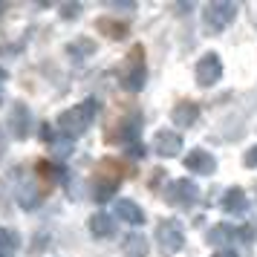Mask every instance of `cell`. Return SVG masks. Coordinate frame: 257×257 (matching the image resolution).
Returning a JSON list of instances; mask_svg holds the SVG:
<instances>
[{"label":"cell","instance_id":"1","mask_svg":"<svg viewBox=\"0 0 257 257\" xmlns=\"http://www.w3.org/2000/svg\"><path fill=\"white\" fill-rule=\"evenodd\" d=\"M95 110H98V104H95L93 98H87V101H81V104L70 107L67 113L58 116V130L64 133V136H70V139H78L84 130L93 124Z\"/></svg>","mask_w":257,"mask_h":257},{"label":"cell","instance_id":"2","mask_svg":"<svg viewBox=\"0 0 257 257\" xmlns=\"http://www.w3.org/2000/svg\"><path fill=\"white\" fill-rule=\"evenodd\" d=\"M205 26L211 32H220L237 18V3H228V0H214V3H205Z\"/></svg>","mask_w":257,"mask_h":257},{"label":"cell","instance_id":"3","mask_svg":"<svg viewBox=\"0 0 257 257\" xmlns=\"http://www.w3.org/2000/svg\"><path fill=\"white\" fill-rule=\"evenodd\" d=\"M145 78H148V72H145V61H142V49L136 47L130 52L127 70L121 72V87L130 90V93H139L142 87H145Z\"/></svg>","mask_w":257,"mask_h":257},{"label":"cell","instance_id":"4","mask_svg":"<svg viewBox=\"0 0 257 257\" xmlns=\"http://www.w3.org/2000/svg\"><path fill=\"white\" fill-rule=\"evenodd\" d=\"M156 240L162 245L165 251H179L182 245H185V231H182V225L176 220H162L159 222V228H156Z\"/></svg>","mask_w":257,"mask_h":257},{"label":"cell","instance_id":"5","mask_svg":"<svg viewBox=\"0 0 257 257\" xmlns=\"http://www.w3.org/2000/svg\"><path fill=\"white\" fill-rule=\"evenodd\" d=\"M197 81L202 84V87H214V84L220 81L222 75V61L217 52H208V55H202V58L197 61Z\"/></svg>","mask_w":257,"mask_h":257},{"label":"cell","instance_id":"6","mask_svg":"<svg viewBox=\"0 0 257 257\" xmlns=\"http://www.w3.org/2000/svg\"><path fill=\"white\" fill-rule=\"evenodd\" d=\"M139 130H142V116L136 113H130L118 121L116 127L110 130V142H121V145H133V142H139Z\"/></svg>","mask_w":257,"mask_h":257},{"label":"cell","instance_id":"7","mask_svg":"<svg viewBox=\"0 0 257 257\" xmlns=\"http://www.w3.org/2000/svg\"><path fill=\"white\" fill-rule=\"evenodd\" d=\"M168 202H174V205H194L199 197V188L191 182V179H174L171 185H168Z\"/></svg>","mask_w":257,"mask_h":257},{"label":"cell","instance_id":"8","mask_svg":"<svg viewBox=\"0 0 257 257\" xmlns=\"http://www.w3.org/2000/svg\"><path fill=\"white\" fill-rule=\"evenodd\" d=\"M153 148H156L159 156H176V153H182V136L174 133V130H159Z\"/></svg>","mask_w":257,"mask_h":257},{"label":"cell","instance_id":"9","mask_svg":"<svg viewBox=\"0 0 257 257\" xmlns=\"http://www.w3.org/2000/svg\"><path fill=\"white\" fill-rule=\"evenodd\" d=\"M185 168L191 171V174H214V168H217V162H214V156H211L208 151H191L185 156Z\"/></svg>","mask_w":257,"mask_h":257},{"label":"cell","instance_id":"10","mask_svg":"<svg viewBox=\"0 0 257 257\" xmlns=\"http://www.w3.org/2000/svg\"><path fill=\"white\" fill-rule=\"evenodd\" d=\"M222 211H225V214H243L245 208H248V199H245V191L243 188H228V191H225V194H222Z\"/></svg>","mask_w":257,"mask_h":257},{"label":"cell","instance_id":"11","mask_svg":"<svg viewBox=\"0 0 257 257\" xmlns=\"http://www.w3.org/2000/svg\"><path fill=\"white\" fill-rule=\"evenodd\" d=\"M171 118H174V124H179V127H191L199 118V104L197 101H179V104L174 107Z\"/></svg>","mask_w":257,"mask_h":257},{"label":"cell","instance_id":"12","mask_svg":"<svg viewBox=\"0 0 257 257\" xmlns=\"http://www.w3.org/2000/svg\"><path fill=\"white\" fill-rule=\"evenodd\" d=\"M9 130H12V136H18V139H24L26 133H29V110H26V104H18L12 107V113H9Z\"/></svg>","mask_w":257,"mask_h":257},{"label":"cell","instance_id":"13","mask_svg":"<svg viewBox=\"0 0 257 257\" xmlns=\"http://www.w3.org/2000/svg\"><path fill=\"white\" fill-rule=\"evenodd\" d=\"M116 214L124 222H130V225H142V222H145V211H142L133 199H118L116 202Z\"/></svg>","mask_w":257,"mask_h":257},{"label":"cell","instance_id":"14","mask_svg":"<svg viewBox=\"0 0 257 257\" xmlns=\"http://www.w3.org/2000/svg\"><path fill=\"white\" fill-rule=\"evenodd\" d=\"M121 251L127 257H148V240H145V234L133 231L124 237V243H121Z\"/></svg>","mask_w":257,"mask_h":257},{"label":"cell","instance_id":"15","mask_svg":"<svg viewBox=\"0 0 257 257\" xmlns=\"http://www.w3.org/2000/svg\"><path fill=\"white\" fill-rule=\"evenodd\" d=\"M41 199H44V194L38 191V185L32 182V179H26L24 185L18 188V202H21L24 208H35Z\"/></svg>","mask_w":257,"mask_h":257},{"label":"cell","instance_id":"16","mask_svg":"<svg viewBox=\"0 0 257 257\" xmlns=\"http://www.w3.org/2000/svg\"><path fill=\"white\" fill-rule=\"evenodd\" d=\"M116 191H118V176H101L98 174V179H95V199H98V202H107Z\"/></svg>","mask_w":257,"mask_h":257},{"label":"cell","instance_id":"17","mask_svg":"<svg viewBox=\"0 0 257 257\" xmlns=\"http://www.w3.org/2000/svg\"><path fill=\"white\" fill-rule=\"evenodd\" d=\"M231 240H237V228L234 225L220 222V225H214L208 231V243H214V245H228Z\"/></svg>","mask_w":257,"mask_h":257},{"label":"cell","instance_id":"18","mask_svg":"<svg viewBox=\"0 0 257 257\" xmlns=\"http://www.w3.org/2000/svg\"><path fill=\"white\" fill-rule=\"evenodd\" d=\"M90 231H93V237H110L116 228H113V220H110L107 214H101V211H98V214H93V217H90Z\"/></svg>","mask_w":257,"mask_h":257},{"label":"cell","instance_id":"19","mask_svg":"<svg viewBox=\"0 0 257 257\" xmlns=\"http://www.w3.org/2000/svg\"><path fill=\"white\" fill-rule=\"evenodd\" d=\"M18 245H21V237H18L12 228H3V225H0V251L9 254V251H15Z\"/></svg>","mask_w":257,"mask_h":257},{"label":"cell","instance_id":"20","mask_svg":"<svg viewBox=\"0 0 257 257\" xmlns=\"http://www.w3.org/2000/svg\"><path fill=\"white\" fill-rule=\"evenodd\" d=\"M98 29H101L104 35H110V38H124L127 35V26L124 24H110V18H101V21H98Z\"/></svg>","mask_w":257,"mask_h":257},{"label":"cell","instance_id":"21","mask_svg":"<svg viewBox=\"0 0 257 257\" xmlns=\"http://www.w3.org/2000/svg\"><path fill=\"white\" fill-rule=\"evenodd\" d=\"M61 15H64L67 21L78 18V15H81V3H64V6H61Z\"/></svg>","mask_w":257,"mask_h":257},{"label":"cell","instance_id":"22","mask_svg":"<svg viewBox=\"0 0 257 257\" xmlns=\"http://www.w3.org/2000/svg\"><path fill=\"white\" fill-rule=\"evenodd\" d=\"M75 44H78V47H72V52H81V55H90V52L95 49L90 41H75Z\"/></svg>","mask_w":257,"mask_h":257},{"label":"cell","instance_id":"23","mask_svg":"<svg viewBox=\"0 0 257 257\" xmlns=\"http://www.w3.org/2000/svg\"><path fill=\"white\" fill-rule=\"evenodd\" d=\"M127 156L130 159H139V156H145V148H142L139 142H133V145H127Z\"/></svg>","mask_w":257,"mask_h":257},{"label":"cell","instance_id":"24","mask_svg":"<svg viewBox=\"0 0 257 257\" xmlns=\"http://www.w3.org/2000/svg\"><path fill=\"white\" fill-rule=\"evenodd\" d=\"M243 159H245V168H257V145H254L248 153H245Z\"/></svg>","mask_w":257,"mask_h":257},{"label":"cell","instance_id":"25","mask_svg":"<svg viewBox=\"0 0 257 257\" xmlns=\"http://www.w3.org/2000/svg\"><path fill=\"white\" fill-rule=\"evenodd\" d=\"M41 139L49 142V145H55V136H52V127L49 124H41Z\"/></svg>","mask_w":257,"mask_h":257},{"label":"cell","instance_id":"26","mask_svg":"<svg viewBox=\"0 0 257 257\" xmlns=\"http://www.w3.org/2000/svg\"><path fill=\"white\" fill-rule=\"evenodd\" d=\"M110 9H118V12H133L136 3H110Z\"/></svg>","mask_w":257,"mask_h":257},{"label":"cell","instance_id":"27","mask_svg":"<svg viewBox=\"0 0 257 257\" xmlns=\"http://www.w3.org/2000/svg\"><path fill=\"white\" fill-rule=\"evenodd\" d=\"M211 257H237V251H231V248H220V251H214Z\"/></svg>","mask_w":257,"mask_h":257},{"label":"cell","instance_id":"28","mask_svg":"<svg viewBox=\"0 0 257 257\" xmlns=\"http://www.w3.org/2000/svg\"><path fill=\"white\" fill-rule=\"evenodd\" d=\"M0 81H6V70H0Z\"/></svg>","mask_w":257,"mask_h":257},{"label":"cell","instance_id":"29","mask_svg":"<svg viewBox=\"0 0 257 257\" xmlns=\"http://www.w3.org/2000/svg\"><path fill=\"white\" fill-rule=\"evenodd\" d=\"M0 151H3V133H0Z\"/></svg>","mask_w":257,"mask_h":257},{"label":"cell","instance_id":"30","mask_svg":"<svg viewBox=\"0 0 257 257\" xmlns=\"http://www.w3.org/2000/svg\"><path fill=\"white\" fill-rule=\"evenodd\" d=\"M0 257H9V254H3V251H0Z\"/></svg>","mask_w":257,"mask_h":257},{"label":"cell","instance_id":"31","mask_svg":"<svg viewBox=\"0 0 257 257\" xmlns=\"http://www.w3.org/2000/svg\"><path fill=\"white\" fill-rule=\"evenodd\" d=\"M0 101H3V95H0Z\"/></svg>","mask_w":257,"mask_h":257}]
</instances>
